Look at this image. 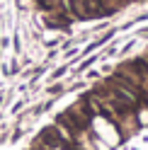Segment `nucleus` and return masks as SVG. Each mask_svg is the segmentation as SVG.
<instances>
[{"label":"nucleus","instance_id":"nucleus-1","mask_svg":"<svg viewBox=\"0 0 148 150\" xmlns=\"http://www.w3.org/2000/svg\"><path fill=\"white\" fill-rule=\"evenodd\" d=\"M41 140H44V145H49V148H58V145L63 143L58 128H53V126H46V128L41 131Z\"/></svg>","mask_w":148,"mask_h":150},{"label":"nucleus","instance_id":"nucleus-2","mask_svg":"<svg viewBox=\"0 0 148 150\" xmlns=\"http://www.w3.org/2000/svg\"><path fill=\"white\" fill-rule=\"evenodd\" d=\"M131 70H136V73H148V63L146 61H134L131 65H129Z\"/></svg>","mask_w":148,"mask_h":150}]
</instances>
